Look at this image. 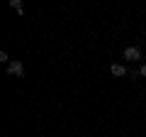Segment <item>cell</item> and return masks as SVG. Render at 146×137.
<instances>
[{"label":"cell","mask_w":146,"mask_h":137,"mask_svg":"<svg viewBox=\"0 0 146 137\" xmlns=\"http://www.w3.org/2000/svg\"><path fill=\"white\" fill-rule=\"evenodd\" d=\"M7 74H10V76H22V74H25V64L17 61V59L10 61V64H7Z\"/></svg>","instance_id":"6da1fadb"},{"label":"cell","mask_w":146,"mask_h":137,"mask_svg":"<svg viewBox=\"0 0 146 137\" xmlns=\"http://www.w3.org/2000/svg\"><path fill=\"white\" fill-rule=\"evenodd\" d=\"M124 59L127 61H139L141 59V49L139 47H127L124 49Z\"/></svg>","instance_id":"7a4b0ae2"},{"label":"cell","mask_w":146,"mask_h":137,"mask_svg":"<svg viewBox=\"0 0 146 137\" xmlns=\"http://www.w3.org/2000/svg\"><path fill=\"white\" fill-rule=\"evenodd\" d=\"M110 74H112V76H127L124 64H112V66H110Z\"/></svg>","instance_id":"3957f363"},{"label":"cell","mask_w":146,"mask_h":137,"mask_svg":"<svg viewBox=\"0 0 146 137\" xmlns=\"http://www.w3.org/2000/svg\"><path fill=\"white\" fill-rule=\"evenodd\" d=\"M10 7L17 12H25V5H22V0H10Z\"/></svg>","instance_id":"277c9868"},{"label":"cell","mask_w":146,"mask_h":137,"mask_svg":"<svg viewBox=\"0 0 146 137\" xmlns=\"http://www.w3.org/2000/svg\"><path fill=\"white\" fill-rule=\"evenodd\" d=\"M139 74H141V76H146V64H144V66L139 68Z\"/></svg>","instance_id":"5b68a950"}]
</instances>
